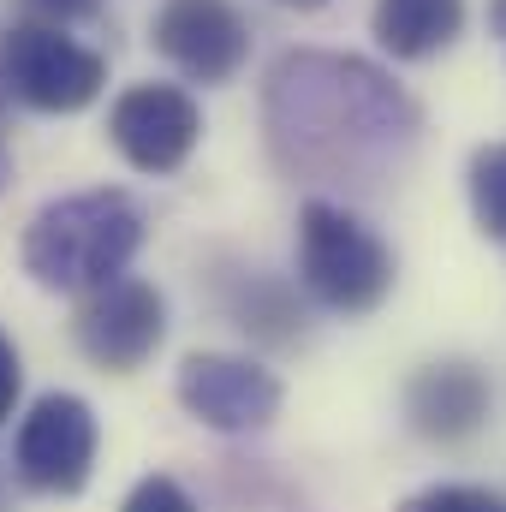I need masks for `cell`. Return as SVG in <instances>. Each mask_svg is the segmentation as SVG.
Here are the masks:
<instances>
[{"label": "cell", "mask_w": 506, "mask_h": 512, "mask_svg": "<svg viewBox=\"0 0 506 512\" xmlns=\"http://www.w3.org/2000/svg\"><path fill=\"white\" fill-rule=\"evenodd\" d=\"M262 131L286 179L376 191L411 161L423 108L370 60L292 48L262 84Z\"/></svg>", "instance_id": "cell-1"}, {"label": "cell", "mask_w": 506, "mask_h": 512, "mask_svg": "<svg viewBox=\"0 0 506 512\" xmlns=\"http://www.w3.org/2000/svg\"><path fill=\"white\" fill-rule=\"evenodd\" d=\"M137 251H143V209L108 185L42 203L18 245L24 274L42 292H66V298H84V292L120 280Z\"/></svg>", "instance_id": "cell-2"}, {"label": "cell", "mask_w": 506, "mask_h": 512, "mask_svg": "<svg viewBox=\"0 0 506 512\" xmlns=\"http://www.w3.org/2000/svg\"><path fill=\"white\" fill-rule=\"evenodd\" d=\"M399 262L370 221H358L334 197H310L298 209V280L334 316H370L393 292Z\"/></svg>", "instance_id": "cell-3"}, {"label": "cell", "mask_w": 506, "mask_h": 512, "mask_svg": "<svg viewBox=\"0 0 506 512\" xmlns=\"http://www.w3.org/2000/svg\"><path fill=\"white\" fill-rule=\"evenodd\" d=\"M0 90L30 114H84L108 90V60L54 24H12L0 36Z\"/></svg>", "instance_id": "cell-4"}, {"label": "cell", "mask_w": 506, "mask_h": 512, "mask_svg": "<svg viewBox=\"0 0 506 512\" xmlns=\"http://www.w3.org/2000/svg\"><path fill=\"white\" fill-rule=\"evenodd\" d=\"M102 423L78 393H42L12 429V477L30 495H84L96 477Z\"/></svg>", "instance_id": "cell-5"}, {"label": "cell", "mask_w": 506, "mask_h": 512, "mask_svg": "<svg viewBox=\"0 0 506 512\" xmlns=\"http://www.w3.org/2000/svg\"><path fill=\"white\" fill-rule=\"evenodd\" d=\"M72 340L108 376L143 370L161 352V340H167V298H161V286H149L137 274H120V280L84 292L78 316H72Z\"/></svg>", "instance_id": "cell-6"}, {"label": "cell", "mask_w": 506, "mask_h": 512, "mask_svg": "<svg viewBox=\"0 0 506 512\" xmlns=\"http://www.w3.org/2000/svg\"><path fill=\"white\" fill-rule=\"evenodd\" d=\"M149 42L191 84H233L251 60V24L233 0H161Z\"/></svg>", "instance_id": "cell-7"}, {"label": "cell", "mask_w": 506, "mask_h": 512, "mask_svg": "<svg viewBox=\"0 0 506 512\" xmlns=\"http://www.w3.org/2000/svg\"><path fill=\"white\" fill-rule=\"evenodd\" d=\"M179 405L215 429V435H256L280 417V376L262 370L256 358H233V352H191L179 364Z\"/></svg>", "instance_id": "cell-8"}, {"label": "cell", "mask_w": 506, "mask_h": 512, "mask_svg": "<svg viewBox=\"0 0 506 512\" xmlns=\"http://www.w3.org/2000/svg\"><path fill=\"white\" fill-rule=\"evenodd\" d=\"M108 143L137 173H179L203 143V108L179 84H131L108 108Z\"/></svg>", "instance_id": "cell-9"}, {"label": "cell", "mask_w": 506, "mask_h": 512, "mask_svg": "<svg viewBox=\"0 0 506 512\" xmlns=\"http://www.w3.org/2000/svg\"><path fill=\"white\" fill-rule=\"evenodd\" d=\"M489 405H495V387L477 364L465 358H447V364H423L411 382H405V423L423 435V441H465L489 423Z\"/></svg>", "instance_id": "cell-10"}, {"label": "cell", "mask_w": 506, "mask_h": 512, "mask_svg": "<svg viewBox=\"0 0 506 512\" xmlns=\"http://www.w3.org/2000/svg\"><path fill=\"white\" fill-rule=\"evenodd\" d=\"M459 30H465V0H376L370 12V36L381 42V54L411 66L447 54Z\"/></svg>", "instance_id": "cell-11"}, {"label": "cell", "mask_w": 506, "mask_h": 512, "mask_svg": "<svg viewBox=\"0 0 506 512\" xmlns=\"http://www.w3.org/2000/svg\"><path fill=\"white\" fill-rule=\"evenodd\" d=\"M465 191H471V215H477V227L506 245V143H483V149L471 155V179H465Z\"/></svg>", "instance_id": "cell-12"}, {"label": "cell", "mask_w": 506, "mask_h": 512, "mask_svg": "<svg viewBox=\"0 0 506 512\" xmlns=\"http://www.w3.org/2000/svg\"><path fill=\"white\" fill-rule=\"evenodd\" d=\"M399 512H506V495L483 483H429L417 495H405Z\"/></svg>", "instance_id": "cell-13"}, {"label": "cell", "mask_w": 506, "mask_h": 512, "mask_svg": "<svg viewBox=\"0 0 506 512\" xmlns=\"http://www.w3.org/2000/svg\"><path fill=\"white\" fill-rule=\"evenodd\" d=\"M120 512H197V501L185 495V483H179V477L155 471V477H143L126 501H120Z\"/></svg>", "instance_id": "cell-14"}, {"label": "cell", "mask_w": 506, "mask_h": 512, "mask_svg": "<svg viewBox=\"0 0 506 512\" xmlns=\"http://www.w3.org/2000/svg\"><path fill=\"white\" fill-rule=\"evenodd\" d=\"M18 6L30 12V24H54V30H66V24L102 12V0H18Z\"/></svg>", "instance_id": "cell-15"}, {"label": "cell", "mask_w": 506, "mask_h": 512, "mask_svg": "<svg viewBox=\"0 0 506 512\" xmlns=\"http://www.w3.org/2000/svg\"><path fill=\"white\" fill-rule=\"evenodd\" d=\"M18 393H24V364H18V346L0 334V423L18 411Z\"/></svg>", "instance_id": "cell-16"}, {"label": "cell", "mask_w": 506, "mask_h": 512, "mask_svg": "<svg viewBox=\"0 0 506 512\" xmlns=\"http://www.w3.org/2000/svg\"><path fill=\"white\" fill-rule=\"evenodd\" d=\"M274 6H292V12H322L328 0H274Z\"/></svg>", "instance_id": "cell-17"}, {"label": "cell", "mask_w": 506, "mask_h": 512, "mask_svg": "<svg viewBox=\"0 0 506 512\" xmlns=\"http://www.w3.org/2000/svg\"><path fill=\"white\" fill-rule=\"evenodd\" d=\"M6 179H12V149H6V137H0V191H6Z\"/></svg>", "instance_id": "cell-18"}, {"label": "cell", "mask_w": 506, "mask_h": 512, "mask_svg": "<svg viewBox=\"0 0 506 512\" xmlns=\"http://www.w3.org/2000/svg\"><path fill=\"white\" fill-rule=\"evenodd\" d=\"M0 512H6V495H0Z\"/></svg>", "instance_id": "cell-19"}, {"label": "cell", "mask_w": 506, "mask_h": 512, "mask_svg": "<svg viewBox=\"0 0 506 512\" xmlns=\"http://www.w3.org/2000/svg\"><path fill=\"white\" fill-rule=\"evenodd\" d=\"M501 36H506V30H501Z\"/></svg>", "instance_id": "cell-20"}]
</instances>
